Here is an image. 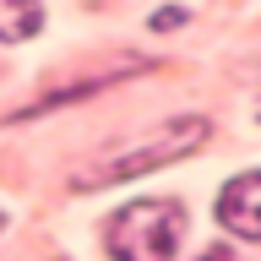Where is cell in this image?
I'll return each mask as SVG.
<instances>
[{
	"mask_svg": "<svg viewBox=\"0 0 261 261\" xmlns=\"http://www.w3.org/2000/svg\"><path fill=\"white\" fill-rule=\"evenodd\" d=\"M207 120H179V125H169L163 136H152L147 147H136V152H114V158H103L93 169V174L76 179V191H98V185H114V179H130V174H147V169H163V163L185 158V152H196V147L207 142Z\"/></svg>",
	"mask_w": 261,
	"mask_h": 261,
	"instance_id": "2",
	"label": "cell"
},
{
	"mask_svg": "<svg viewBox=\"0 0 261 261\" xmlns=\"http://www.w3.org/2000/svg\"><path fill=\"white\" fill-rule=\"evenodd\" d=\"M44 28V6L38 0H0V44H22Z\"/></svg>",
	"mask_w": 261,
	"mask_h": 261,
	"instance_id": "4",
	"label": "cell"
},
{
	"mask_svg": "<svg viewBox=\"0 0 261 261\" xmlns=\"http://www.w3.org/2000/svg\"><path fill=\"white\" fill-rule=\"evenodd\" d=\"M218 223L240 240H261V174H240L228 179L218 196Z\"/></svg>",
	"mask_w": 261,
	"mask_h": 261,
	"instance_id": "3",
	"label": "cell"
},
{
	"mask_svg": "<svg viewBox=\"0 0 261 261\" xmlns=\"http://www.w3.org/2000/svg\"><path fill=\"white\" fill-rule=\"evenodd\" d=\"M179 234H185V212L174 201H130L109 218V250L125 261H163L174 256Z\"/></svg>",
	"mask_w": 261,
	"mask_h": 261,
	"instance_id": "1",
	"label": "cell"
}]
</instances>
